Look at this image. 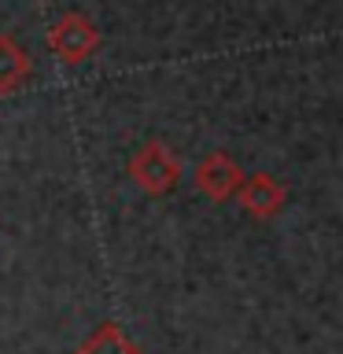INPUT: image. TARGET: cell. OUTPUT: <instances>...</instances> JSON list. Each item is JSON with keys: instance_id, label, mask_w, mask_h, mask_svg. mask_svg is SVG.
Returning <instances> with one entry per match:
<instances>
[{"instance_id": "obj_1", "label": "cell", "mask_w": 343, "mask_h": 354, "mask_svg": "<svg viewBox=\"0 0 343 354\" xmlns=\"http://www.w3.org/2000/svg\"><path fill=\"white\" fill-rule=\"evenodd\" d=\"M129 177L133 185H140L148 196H166L174 192L181 181V159L174 148H166L163 140H148L140 144L137 155L129 159Z\"/></svg>"}, {"instance_id": "obj_2", "label": "cell", "mask_w": 343, "mask_h": 354, "mask_svg": "<svg viewBox=\"0 0 343 354\" xmlns=\"http://www.w3.org/2000/svg\"><path fill=\"white\" fill-rule=\"evenodd\" d=\"M44 44H48L63 63H85L89 55L100 48V30H96L93 19L82 15V11H66L63 19L52 22Z\"/></svg>"}, {"instance_id": "obj_3", "label": "cell", "mask_w": 343, "mask_h": 354, "mask_svg": "<svg viewBox=\"0 0 343 354\" xmlns=\"http://www.w3.org/2000/svg\"><path fill=\"white\" fill-rule=\"evenodd\" d=\"M240 181H243V170L237 166V159H229L225 151H210L196 166V188L207 199H214V203H225V199L237 196Z\"/></svg>"}, {"instance_id": "obj_4", "label": "cell", "mask_w": 343, "mask_h": 354, "mask_svg": "<svg viewBox=\"0 0 343 354\" xmlns=\"http://www.w3.org/2000/svg\"><path fill=\"white\" fill-rule=\"evenodd\" d=\"M237 199L251 218H273L284 210L288 192L273 174H243V181L237 188Z\"/></svg>"}, {"instance_id": "obj_5", "label": "cell", "mask_w": 343, "mask_h": 354, "mask_svg": "<svg viewBox=\"0 0 343 354\" xmlns=\"http://www.w3.org/2000/svg\"><path fill=\"white\" fill-rule=\"evenodd\" d=\"M33 74V59L30 52L22 48L15 37H8V33H0V96L15 93L30 82Z\"/></svg>"}, {"instance_id": "obj_6", "label": "cell", "mask_w": 343, "mask_h": 354, "mask_svg": "<svg viewBox=\"0 0 343 354\" xmlns=\"http://www.w3.org/2000/svg\"><path fill=\"white\" fill-rule=\"evenodd\" d=\"M74 354H144V351L126 336V332H122V325L107 321V325H100Z\"/></svg>"}]
</instances>
